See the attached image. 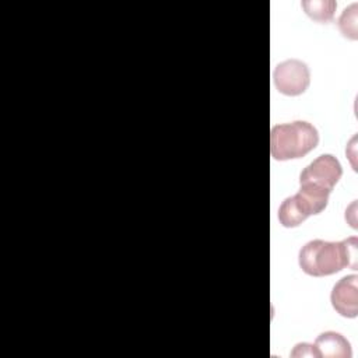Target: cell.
Instances as JSON below:
<instances>
[{
  "label": "cell",
  "mask_w": 358,
  "mask_h": 358,
  "mask_svg": "<svg viewBox=\"0 0 358 358\" xmlns=\"http://www.w3.org/2000/svg\"><path fill=\"white\" fill-rule=\"evenodd\" d=\"M357 248L355 236L340 242L313 239L301 248L298 263L302 271L312 277L331 275L344 267L357 270Z\"/></svg>",
  "instance_id": "1"
},
{
  "label": "cell",
  "mask_w": 358,
  "mask_h": 358,
  "mask_svg": "<svg viewBox=\"0 0 358 358\" xmlns=\"http://www.w3.org/2000/svg\"><path fill=\"white\" fill-rule=\"evenodd\" d=\"M317 129L305 120L275 124L270 133V154L277 161L302 158L316 148Z\"/></svg>",
  "instance_id": "2"
},
{
  "label": "cell",
  "mask_w": 358,
  "mask_h": 358,
  "mask_svg": "<svg viewBox=\"0 0 358 358\" xmlns=\"http://www.w3.org/2000/svg\"><path fill=\"white\" fill-rule=\"evenodd\" d=\"M273 81L278 92L287 96H298L308 90L310 71L305 62L288 59L277 64L273 73Z\"/></svg>",
  "instance_id": "3"
},
{
  "label": "cell",
  "mask_w": 358,
  "mask_h": 358,
  "mask_svg": "<svg viewBox=\"0 0 358 358\" xmlns=\"http://www.w3.org/2000/svg\"><path fill=\"white\" fill-rule=\"evenodd\" d=\"M343 175L340 161L331 154L319 155L299 175V185H312L331 193Z\"/></svg>",
  "instance_id": "4"
},
{
  "label": "cell",
  "mask_w": 358,
  "mask_h": 358,
  "mask_svg": "<svg viewBox=\"0 0 358 358\" xmlns=\"http://www.w3.org/2000/svg\"><path fill=\"white\" fill-rule=\"evenodd\" d=\"M358 277L355 274L345 275L336 282L330 294L333 309L343 317H357L358 315Z\"/></svg>",
  "instance_id": "5"
},
{
  "label": "cell",
  "mask_w": 358,
  "mask_h": 358,
  "mask_svg": "<svg viewBox=\"0 0 358 358\" xmlns=\"http://www.w3.org/2000/svg\"><path fill=\"white\" fill-rule=\"evenodd\" d=\"M309 215H315V211L301 193L287 197L278 208V221L285 228L301 225Z\"/></svg>",
  "instance_id": "6"
},
{
  "label": "cell",
  "mask_w": 358,
  "mask_h": 358,
  "mask_svg": "<svg viewBox=\"0 0 358 358\" xmlns=\"http://www.w3.org/2000/svg\"><path fill=\"white\" fill-rule=\"evenodd\" d=\"M313 345L317 350L319 357L351 358L352 355L350 341L336 331H324L319 334Z\"/></svg>",
  "instance_id": "7"
},
{
  "label": "cell",
  "mask_w": 358,
  "mask_h": 358,
  "mask_svg": "<svg viewBox=\"0 0 358 358\" xmlns=\"http://www.w3.org/2000/svg\"><path fill=\"white\" fill-rule=\"evenodd\" d=\"M301 6L310 20L316 22H329L334 17L337 3L333 0H305Z\"/></svg>",
  "instance_id": "8"
},
{
  "label": "cell",
  "mask_w": 358,
  "mask_h": 358,
  "mask_svg": "<svg viewBox=\"0 0 358 358\" xmlns=\"http://www.w3.org/2000/svg\"><path fill=\"white\" fill-rule=\"evenodd\" d=\"M357 3H352L347 8L343 10L340 18H338V29L343 34V36L355 41L358 39V27H357Z\"/></svg>",
  "instance_id": "9"
},
{
  "label": "cell",
  "mask_w": 358,
  "mask_h": 358,
  "mask_svg": "<svg viewBox=\"0 0 358 358\" xmlns=\"http://www.w3.org/2000/svg\"><path fill=\"white\" fill-rule=\"evenodd\" d=\"M291 357H319V352L313 344L299 343L291 351Z\"/></svg>",
  "instance_id": "10"
}]
</instances>
